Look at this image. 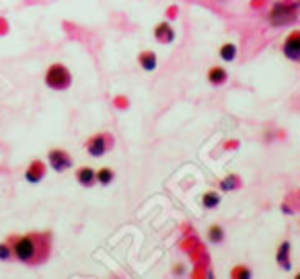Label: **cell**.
Masks as SVG:
<instances>
[{
    "label": "cell",
    "instance_id": "obj_12",
    "mask_svg": "<svg viewBox=\"0 0 300 279\" xmlns=\"http://www.w3.org/2000/svg\"><path fill=\"white\" fill-rule=\"evenodd\" d=\"M138 64L144 72H152V70L158 66V60H156V53L154 51H142L138 53Z\"/></svg>",
    "mask_w": 300,
    "mask_h": 279
},
{
    "label": "cell",
    "instance_id": "obj_3",
    "mask_svg": "<svg viewBox=\"0 0 300 279\" xmlns=\"http://www.w3.org/2000/svg\"><path fill=\"white\" fill-rule=\"evenodd\" d=\"M298 8H300V2H276L274 8L269 12V21L274 27H280V25H286L296 19L298 15Z\"/></svg>",
    "mask_w": 300,
    "mask_h": 279
},
{
    "label": "cell",
    "instance_id": "obj_5",
    "mask_svg": "<svg viewBox=\"0 0 300 279\" xmlns=\"http://www.w3.org/2000/svg\"><path fill=\"white\" fill-rule=\"evenodd\" d=\"M48 162L51 166V171L56 173H64L68 169H72V156L62 148H51L48 152Z\"/></svg>",
    "mask_w": 300,
    "mask_h": 279
},
{
    "label": "cell",
    "instance_id": "obj_4",
    "mask_svg": "<svg viewBox=\"0 0 300 279\" xmlns=\"http://www.w3.org/2000/svg\"><path fill=\"white\" fill-rule=\"evenodd\" d=\"M85 148L91 156L101 158L105 152H109L113 148V136L111 134H95L85 142Z\"/></svg>",
    "mask_w": 300,
    "mask_h": 279
},
{
    "label": "cell",
    "instance_id": "obj_7",
    "mask_svg": "<svg viewBox=\"0 0 300 279\" xmlns=\"http://www.w3.org/2000/svg\"><path fill=\"white\" fill-rule=\"evenodd\" d=\"M48 173V166L44 160H31V164L27 166V171H25V181L27 183H42L44 177Z\"/></svg>",
    "mask_w": 300,
    "mask_h": 279
},
{
    "label": "cell",
    "instance_id": "obj_16",
    "mask_svg": "<svg viewBox=\"0 0 300 279\" xmlns=\"http://www.w3.org/2000/svg\"><path fill=\"white\" fill-rule=\"evenodd\" d=\"M237 53H239V49H237V46L235 44H224V46H220V58L224 60V62H233L235 58H237Z\"/></svg>",
    "mask_w": 300,
    "mask_h": 279
},
{
    "label": "cell",
    "instance_id": "obj_13",
    "mask_svg": "<svg viewBox=\"0 0 300 279\" xmlns=\"http://www.w3.org/2000/svg\"><path fill=\"white\" fill-rule=\"evenodd\" d=\"M115 181V171L109 169V166H103V169L97 171V183L101 187H109Z\"/></svg>",
    "mask_w": 300,
    "mask_h": 279
},
{
    "label": "cell",
    "instance_id": "obj_20",
    "mask_svg": "<svg viewBox=\"0 0 300 279\" xmlns=\"http://www.w3.org/2000/svg\"><path fill=\"white\" fill-rule=\"evenodd\" d=\"M296 277H298V279H300V273H298V275H296Z\"/></svg>",
    "mask_w": 300,
    "mask_h": 279
},
{
    "label": "cell",
    "instance_id": "obj_6",
    "mask_svg": "<svg viewBox=\"0 0 300 279\" xmlns=\"http://www.w3.org/2000/svg\"><path fill=\"white\" fill-rule=\"evenodd\" d=\"M282 53L290 62H300V31H292L282 44Z\"/></svg>",
    "mask_w": 300,
    "mask_h": 279
},
{
    "label": "cell",
    "instance_id": "obj_17",
    "mask_svg": "<svg viewBox=\"0 0 300 279\" xmlns=\"http://www.w3.org/2000/svg\"><path fill=\"white\" fill-rule=\"evenodd\" d=\"M241 185V179L237 175H228L226 179L220 181V191H235Z\"/></svg>",
    "mask_w": 300,
    "mask_h": 279
},
{
    "label": "cell",
    "instance_id": "obj_15",
    "mask_svg": "<svg viewBox=\"0 0 300 279\" xmlns=\"http://www.w3.org/2000/svg\"><path fill=\"white\" fill-rule=\"evenodd\" d=\"M206 236H208V240H210V242L220 244V242L224 240V228H222L220 224H212V226L208 228Z\"/></svg>",
    "mask_w": 300,
    "mask_h": 279
},
{
    "label": "cell",
    "instance_id": "obj_18",
    "mask_svg": "<svg viewBox=\"0 0 300 279\" xmlns=\"http://www.w3.org/2000/svg\"><path fill=\"white\" fill-rule=\"evenodd\" d=\"M230 275H233V277H239V279H249V277H253L251 269L245 267V265H239V267H235Z\"/></svg>",
    "mask_w": 300,
    "mask_h": 279
},
{
    "label": "cell",
    "instance_id": "obj_9",
    "mask_svg": "<svg viewBox=\"0 0 300 279\" xmlns=\"http://www.w3.org/2000/svg\"><path fill=\"white\" fill-rule=\"evenodd\" d=\"M276 261H278V265H280L284 271H290V269H292V261H290V242H288V240H284V242L278 246Z\"/></svg>",
    "mask_w": 300,
    "mask_h": 279
},
{
    "label": "cell",
    "instance_id": "obj_8",
    "mask_svg": "<svg viewBox=\"0 0 300 279\" xmlns=\"http://www.w3.org/2000/svg\"><path fill=\"white\" fill-rule=\"evenodd\" d=\"M76 181L80 187H93L95 183H97V171L91 169V166H80V169L76 171Z\"/></svg>",
    "mask_w": 300,
    "mask_h": 279
},
{
    "label": "cell",
    "instance_id": "obj_14",
    "mask_svg": "<svg viewBox=\"0 0 300 279\" xmlns=\"http://www.w3.org/2000/svg\"><path fill=\"white\" fill-rule=\"evenodd\" d=\"M201 205L206 209H216L220 205V193L218 191H206L201 195Z\"/></svg>",
    "mask_w": 300,
    "mask_h": 279
},
{
    "label": "cell",
    "instance_id": "obj_11",
    "mask_svg": "<svg viewBox=\"0 0 300 279\" xmlns=\"http://www.w3.org/2000/svg\"><path fill=\"white\" fill-rule=\"evenodd\" d=\"M206 76H208V82L212 87H222V85H226V80H228V72L220 66H212Z\"/></svg>",
    "mask_w": 300,
    "mask_h": 279
},
{
    "label": "cell",
    "instance_id": "obj_2",
    "mask_svg": "<svg viewBox=\"0 0 300 279\" xmlns=\"http://www.w3.org/2000/svg\"><path fill=\"white\" fill-rule=\"evenodd\" d=\"M44 82H46V87L51 89V91H66L72 85V72L68 70V66L56 62L46 70Z\"/></svg>",
    "mask_w": 300,
    "mask_h": 279
},
{
    "label": "cell",
    "instance_id": "obj_10",
    "mask_svg": "<svg viewBox=\"0 0 300 279\" xmlns=\"http://www.w3.org/2000/svg\"><path fill=\"white\" fill-rule=\"evenodd\" d=\"M154 37L160 41V44H171V41L175 39V31H173L171 23H167V21L158 23V25L154 27Z\"/></svg>",
    "mask_w": 300,
    "mask_h": 279
},
{
    "label": "cell",
    "instance_id": "obj_1",
    "mask_svg": "<svg viewBox=\"0 0 300 279\" xmlns=\"http://www.w3.org/2000/svg\"><path fill=\"white\" fill-rule=\"evenodd\" d=\"M8 244L12 248V257L19 263L37 267L50 259L51 234L50 232H31L25 236H8Z\"/></svg>",
    "mask_w": 300,
    "mask_h": 279
},
{
    "label": "cell",
    "instance_id": "obj_19",
    "mask_svg": "<svg viewBox=\"0 0 300 279\" xmlns=\"http://www.w3.org/2000/svg\"><path fill=\"white\" fill-rule=\"evenodd\" d=\"M10 259H12V248H10L8 240L0 242V261H10Z\"/></svg>",
    "mask_w": 300,
    "mask_h": 279
}]
</instances>
